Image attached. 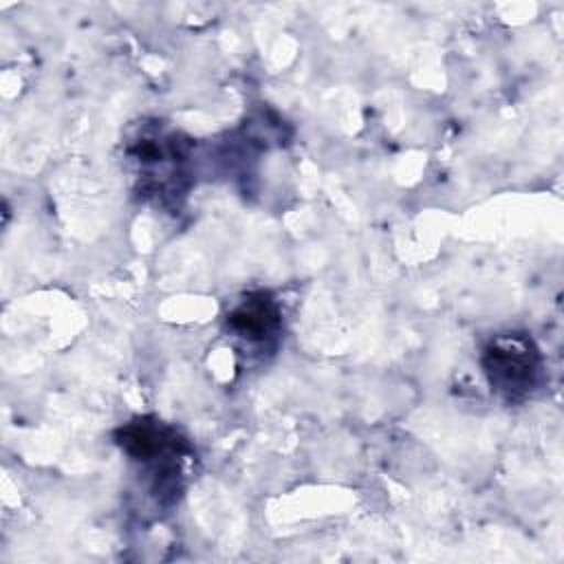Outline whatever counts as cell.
Returning <instances> with one entry per match:
<instances>
[{
	"mask_svg": "<svg viewBox=\"0 0 564 564\" xmlns=\"http://www.w3.org/2000/svg\"><path fill=\"white\" fill-rule=\"evenodd\" d=\"M123 156L134 192L156 207H178L192 187V143L161 121H141L126 139Z\"/></svg>",
	"mask_w": 564,
	"mask_h": 564,
	"instance_id": "1",
	"label": "cell"
},
{
	"mask_svg": "<svg viewBox=\"0 0 564 564\" xmlns=\"http://www.w3.org/2000/svg\"><path fill=\"white\" fill-rule=\"evenodd\" d=\"M115 443L159 507L167 509L181 498L194 449L176 427L156 416H137L115 430Z\"/></svg>",
	"mask_w": 564,
	"mask_h": 564,
	"instance_id": "2",
	"label": "cell"
},
{
	"mask_svg": "<svg viewBox=\"0 0 564 564\" xmlns=\"http://www.w3.org/2000/svg\"><path fill=\"white\" fill-rule=\"evenodd\" d=\"M489 388L507 403L527 401L542 383L544 361L538 344L524 330L496 333L480 352Z\"/></svg>",
	"mask_w": 564,
	"mask_h": 564,
	"instance_id": "3",
	"label": "cell"
},
{
	"mask_svg": "<svg viewBox=\"0 0 564 564\" xmlns=\"http://www.w3.org/2000/svg\"><path fill=\"white\" fill-rule=\"evenodd\" d=\"M225 328L242 350L271 352L282 333V308L269 291H249L229 304Z\"/></svg>",
	"mask_w": 564,
	"mask_h": 564,
	"instance_id": "4",
	"label": "cell"
}]
</instances>
